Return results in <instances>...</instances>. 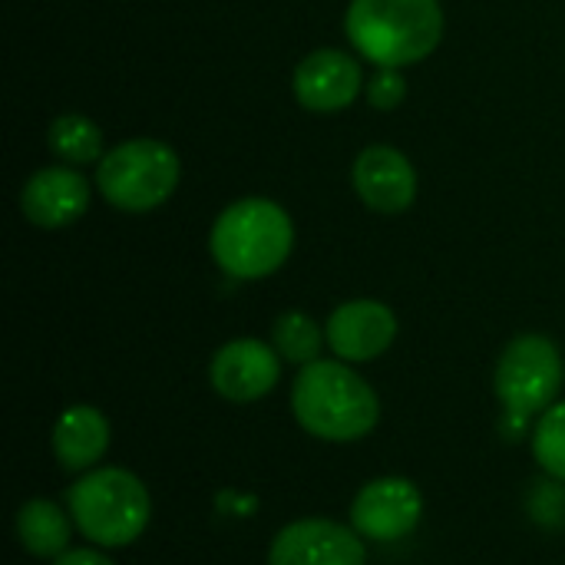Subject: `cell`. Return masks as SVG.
<instances>
[{"label": "cell", "instance_id": "1", "mask_svg": "<svg viewBox=\"0 0 565 565\" xmlns=\"http://www.w3.org/2000/svg\"><path fill=\"white\" fill-rule=\"evenodd\" d=\"M291 411L311 437L348 444L377 427L381 401L348 361H315L291 384Z\"/></svg>", "mask_w": 565, "mask_h": 565}, {"label": "cell", "instance_id": "2", "mask_svg": "<svg viewBox=\"0 0 565 565\" xmlns=\"http://www.w3.org/2000/svg\"><path fill=\"white\" fill-rule=\"evenodd\" d=\"M351 46L374 66H411L444 40L440 0H351L344 13Z\"/></svg>", "mask_w": 565, "mask_h": 565}, {"label": "cell", "instance_id": "3", "mask_svg": "<svg viewBox=\"0 0 565 565\" xmlns=\"http://www.w3.org/2000/svg\"><path fill=\"white\" fill-rule=\"evenodd\" d=\"M295 248L291 215L271 199H238L212 225L209 252L215 265L238 278L258 281L275 275Z\"/></svg>", "mask_w": 565, "mask_h": 565}, {"label": "cell", "instance_id": "4", "mask_svg": "<svg viewBox=\"0 0 565 565\" xmlns=\"http://www.w3.org/2000/svg\"><path fill=\"white\" fill-rule=\"evenodd\" d=\"M66 507L76 530L103 550L136 543L146 533L152 513L142 480L119 467L83 473L66 490Z\"/></svg>", "mask_w": 565, "mask_h": 565}, {"label": "cell", "instance_id": "5", "mask_svg": "<svg viewBox=\"0 0 565 565\" xmlns=\"http://www.w3.org/2000/svg\"><path fill=\"white\" fill-rule=\"evenodd\" d=\"M182 162L172 146L159 139H129L113 146L96 166L99 195L119 212H152L179 185Z\"/></svg>", "mask_w": 565, "mask_h": 565}, {"label": "cell", "instance_id": "6", "mask_svg": "<svg viewBox=\"0 0 565 565\" xmlns=\"http://www.w3.org/2000/svg\"><path fill=\"white\" fill-rule=\"evenodd\" d=\"M563 374V354L550 338L520 334L503 348L493 384L507 414L516 424H523L533 414H543L556 404Z\"/></svg>", "mask_w": 565, "mask_h": 565}, {"label": "cell", "instance_id": "7", "mask_svg": "<svg viewBox=\"0 0 565 565\" xmlns=\"http://www.w3.org/2000/svg\"><path fill=\"white\" fill-rule=\"evenodd\" d=\"M424 516L420 490L404 477L371 480L351 507V526L371 543H397L417 530Z\"/></svg>", "mask_w": 565, "mask_h": 565}, {"label": "cell", "instance_id": "8", "mask_svg": "<svg viewBox=\"0 0 565 565\" xmlns=\"http://www.w3.org/2000/svg\"><path fill=\"white\" fill-rule=\"evenodd\" d=\"M364 536L354 526L334 520H298L288 523L271 550L268 565H364Z\"/></svg>", "mask_w": 565, "mask_h": 565}, {"label": "cell", "instance_id": "9", "mask_svg": "<svg viewBox=\"0 0 565 565\" xmlns=\"http://www.w3.org/2000/svg\"><path fill=\"white\" fill-rule=\"evenodd\" d=\"M212 387L235 404H252L281 381V354L258 338H235L222 344L209 364Z\"/></svg>", "mask_w": 565, "mask_h": 565}, {"label": "cell", "instance_id": "10", "mask_svg": "<svg viewBox=\"0 0 565 565\" xmlns=\"http://www.w3.org/2000/svg\"><path fill=\"white\" fill-rule=\"evenodd\" d=\"M364 86L361 63L334 46H321L308 53L291 76V89L298 103L311 113H341L348 109Z\"/></svg>", "mask_w": 565, "mask_h": 565}, {"label": "cell", "instance_id": "11", "mask_svg": "<svg viewBox=\"0 0 565 565\" xmlns=\"http://www.w3.org/2000/svg\"><path fill=\"white\" fill-rule=\"evenodd\" d=\"M354 192L371 212L401 215L417 199V169L394 146H367L354 159Z\"/></svg>", "mask_w": 565, "mask_h": 565}, {"label": "cell", "instance_id": "12", "mask_svg": "<svg viewBox=\"0 0 565 565\" xmlns=\"http://www.w3.org/2000/svg\"><path fill=\"white\" fill-rule=\"evenodd\" d=\"M324 338L341 361L361 364L381 358L397 338V315L384 301L358 298L331 311Z\"/></svg>", "mask_w": 565, "mask_h": 565}, {"label": "cell", "instance_id": "13", "mask_svg": "<svg viewBox=\"0 0 565 565\" xmlns=\"http://www.w3.org/2000/svg\"><path fill=\"white\" fill-rule=\"evenodd\" d=\"M89 209V182L73 166H46L20 189V212L40 228H66Z\"/></svg>", "mask_w": 565, "mask_h": 565}, {"label": "cell", "instance_id": "14", "mask_svg": "<svg viewBox=\"0 0 565 565\" xmlns=\"http://www.w3.org/2000/svg\"><path fill=\"white\" fill-rule=\"evenodd\" d=\"M106 450H109V420L96 407L89 404L66 407L53 424V457L60 460L63 470L83 473L96 467L106 457Z\"/></svg>", "mask_w": 565, "mask_h": 565}, {"label": "cell", "instance_id": "15", "mask_svg": "<svg viewBox=\"0 0 565 565\" xmlns=\"http://www.w3.org/2000/svg\"><path fill=\"white\" fill-rule=\"evenodd\" d=\"M73 516H66L56 503L50 500H30L20 507L17 513V536H20V546L30 553V556H40V559H53V556H63L66 546H70V536H73V526L70 523Z\"/></svg>", "mask_w": 565, "mask_h": 565}, {"label": "cell", "instance_id": "16", "mask_svg": "<svg viewBox=\"0 0 565 565\" xmlns=\"http://www.w3.org/2000/svg\"><path fill=\"white\" fill-rule=\"evenodd\" d=\"M46 146L66 166H86V162H99L106 156L103 129L89 116H79V113L56 116L46 129Z\"/></svg>", "mask_w": 565, "mask_h": 565}, {"label": "cell", "instance_id": "17", "mask_svg": "<svg viewBox=\"0 0 565 565\" xmlns=\"http://www.w3.org/2000/svg\"><path fill=\"white\" fill-rule=\"evenodd\" d=\"M328 338L321 334L318 321L305 311H285L275 328H271V348L281 354V361H291V364H315L321 361V344Z\"/></svg>", "mask_w": 565, "mask_h": 565}, {"label": "cell", "instance_id": "18", "mask_svg": "<svg viewBox=\"0 0 565 565\" xmlns=\"http://www.w3.org/2000/svg\"><path fill=\"white\" fill-rule=\"evenodd\" d=\"M533 457L550 477L565 483V401L543 411L533 430Z\"/></svg>", "mask_w": 565, "mask_h": 565}, {"label": "cell", "instance_id": "19", "mask_svg": "<svg viewBox=\"0 0 565 565\" xmlns=\"http://www.w3.org/2000/svg\"><path fill=\"white\" fill-rule=\"evenodd\" d=\"M407 99V79L394 66H377V73L367 79V103L381 113L397 109Z\"/></svg>", "mask_w": 565, "mask_h": 565}, {"label": "cell", "instance_id": "20", "mask_svg": "<svg viewBox=\"0 0 565 565\" xmlns=\"http://www.w3.org/2000/svg\"><path fill=\"white\" fill-rule=\"evenodd\" d=\"M53 565H113L99 550H66Z\"/></svg>", "mask_w": 565, "mask_h": 565}]
</instances>
